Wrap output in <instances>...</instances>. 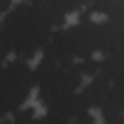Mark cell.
Segmentation results:
<instances>
[{
    "label": "cell",
    "mask_w": 124,
    "mask_h": 124,
    "mask_svg": "<svg viewBox=\"0 0 124 124\" xmlns=\"http://www.w3.org/2000/svg\"><path fill=\"white\" fill-rule=\"evenodd\" d=\"M0 124H41V119H37L32 109H22L15 112L12 119H0Z\"/></svg>",
    "instance_id": "cell-5"
},
{
    "label": "cell",
    "mask_w": 124,
    "mask_h": 124,
    "mask_svg": "<svg viewBox=\"0 0 124 124\" xmlns=\"http://www.w3.org/2000/svg\"><path fill=\"white\" fill-rule=\"evenodd\" d=\"M85 76L80 61H44L34 68V88L44 105H54L80 90Z\"/></svg>",
    "instance_id": "cell-2"
},
{
    "label": "cell",
    "mask_w": 124,
    "mask_h": 124,
    "mask_svg": "<svg viewBox=\"0 0 124 124\" xmlns=\"http://www.w3.org/2000/svg\"><path fill=\"white\" fill-rule=\"evenodd\" d=\"M41 124H95V122L80 93H73L54 105H46V114L41 117Z\"/></svg>",
    "instance_id": "cell-4"
},
{
    "label": "cell",
    "mask_w": 124,
    "mask_h": 124,
    "mask_svg": "<svg viewBox=\"0 0 124 124\" xmlns=\"http://www.w3.org/2000/svg\"><path fill=\"white\" fill-rule=\"evenodd\" d=\"M102 119H105V124H124V107H122V109H114V112L102 114Z\"/></svg>",
    "instance_id": "cell-6"
},
{
    "label": "cell",
    "mask_w": 124,
    "mask_h": 124,
    "mask_svg": "<svg viewBox=\"0 0 124 124\" xmlns=\"http://www.w3.org/2000/svg\"><path fill=\"white\" fill-rule=\"evenodd\" d=\"M71 8L61 3H20L0 20V51L15 54L20 61L41 51L49 37L61 27Z\"/></svg>",
    "instance_id": "cell-1"
},
{
    "label": "cell",
    "mask_w": 124,
    "mask_h": 124,
    "mask_svg": "<svg viewBox=\"0 0 124 124\" xmlns=\"http://www.w3.org/2000/svg\"><path fill=\"white\" fill-rule=\"evenodd\" d=\"M3 56H5V54H3V51H0V63H3Z\"/></svg>",
    "instance_id": "cell-7"
},
{
    "label": "cell",
    "mask_w": 124,
    "mask_h": 124,
    "mask_svg": "<svg viewBox=\"0 0 124 124\" xmlns=\"http://www.w3.org/2000/svg\"><path fill=\"white\" fill-rule=\"evenodd\" d=\"M34 88V71L27 61L0 63V117H10L20 112L24 100Z\"/></svg>",
    "instance_id": "cell-3"
}]
</instances>
